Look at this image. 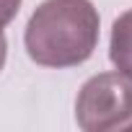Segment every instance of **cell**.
I'll list each match as a JSON object with an SVG mask.
<instances>
[{
	"label": "cell",
	"mask_w": 132,
	"mask_h": 132,
	"mask_svg": "<svg viewBox=\"0 0 132 132\" xmlns=\"http://www.w3.org/2000/svg\"><path fill=\"white\" fill-rule=\"evenodd\" d=\"M101 18L91 0H44L31 13L23 44L42 68H75L98 47Z\"/></svg>",
	"instance_id": "1"
},
{
	"label": "cell",
	"mask_w": 132,
	"mask_h": 132,
	"mask_svg": "<svg viewBox=\"0 0 132 132\" xmlns=\"http://www.w3.org/2000/svg\"><path fill=\"white\" fill-rule=\"evenodd\" d=\"M75 122L86 132L129 129L132 80L122 73H98L88 78L75 98Z\"/></svg>",
	"instance_id": "2"
},
{
	"label": "cell",
	"mask_w": 132,
	"mask_h": 132,
	"mask_svg": "<svg viewBox=\"0 0 132 132\" xmlns=\"http://www.w3.org/2000/svg\"><path fill=\"white\" fill-rule=\"evenodd\" d=\"M109 60L117 68V73H122L132 80V8L124 11L111 26Z\"/></svg>",
	"instance_id": "3"
},
{
	"label": "cell",
	"mask_w": 132,
	"mask_h": 132,
	"mask_svg": "<svg viewBox=\"0 0 132 132\" xmlns=\"http://www.w3.org/2000/svg\"><path fill=\"white\" fill-rule=\"evenodd\" d=\"M21 3H23V0H0V31L18 16Z\"/></svg>",
	"instance_id": "4"
},
{
	"label": "cell",
	"mask_w": 132,
	"mask_h": 132,
	"mask_svg": "<svg viewBox=\"0 0 132 132\" xmlns=\"http://www.w3.org/2000/svg\"><path fill=\"white\" fill-rule=\"evenodd\" d=\"M5 57H8V42H5V34L0 31V70L5 65Z\"/></svg>",
	"instance_id": "5"
}]
</instances>
